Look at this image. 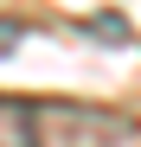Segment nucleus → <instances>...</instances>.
Instances as JSON below:
<instances>
[{
    "label": "nucleus",
    "instance_id": "4",
    "mask_svg": "<svg viewBox=\"0 0 141 147\" xmlns=\"http://www.w3.org/2000/svg\"><path fill=\"white\" fill-rule=\"evenodd\" d=\"M13 45H19V26L7 19V26H0V51H13Z\"/></svg>",
    "mask_w": 141,
    "mask_h": 147
},
{
    "label": "nucleus",
    "instance_id": "2",
    "mask_svg": "<svg viewBox=\"0 0 141 147\" xmlns=\"http://www.w3.org/2000/svg\"><path fill=\"white\" fill-rule=\"evenodd\" d=\"M0 147H32V102L0 96Z\"/></svg>",
    "mask_w": 141,
    "mask_h": 147
},
{
    "label": "nucleus",
    "instance_id": "1",
    "mask_svg": "<svg viewBox=\"0 0 141 147\" xmlns=\"http://www.w3.org/2000/svg\"><path fill=\"white\" fill-rule=\"evenodd\" d=\"M32 147H141V121L96 102H32Z\"/></svg>",
    "mask_w": 141,
    "mask_h": 147
},
{
    "label": "nucleus",
    "instance_id": "3",
    "mask_svg": "<svg viewBox=\"0 0 141 147\" xmlns=\"http://www.w3.org/2000/svg\"><path fill=\"white\" fill-rule=\"evenodd\" d=\"M90 32H103L109 45H122V32H128V26H122V19H115V13H103V19H90Z\"/></svg>",
    "mask_w": 141,
    "mask_h": 147
}]
</instances>
